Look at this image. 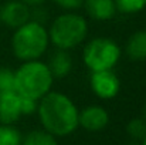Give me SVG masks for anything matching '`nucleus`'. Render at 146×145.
I'll return each mask as SVG.
<instances>
[{
	"label": "nucleus",
	"mask_w": 146,
	"mask_h": 145,
	"mask_svg": "<svg viewBox=\"0 0 146 145\" xmlns=\"http://www.w3.org/2000/svg\"><path fill=\"white\" fill-rule=\"evenodd\" d=\"M21 97L16 91L0 93V122L11 125L21 117Z\"/></svg>",
	"instance_id": "1a4fd4ad"
},
{
	"label": "nucleus",
	"mask_w": 146,
	"mask_h": 145,
	"mask_svg": "<svg viewBox=\"0 0 146 145\" xmlns=\"http://www.w3.org/2000/svg\"><path fill=\"white\" fill-rule=\"evenodd\" d=\"M47 65H48L54 78H64L70 74V71L72 68V58H71L68 50L58 48L55 53L51 54Z\"/></svg>",
	"instance_id": "9b49d317"
},
{
	"label": "nucleus",
	"mask_w": 146,
	"mask_h": 145,
	"mask_svg": "<svg viewBox=\"0 0 146 145\" xmlns=\"http://www.w3.org/2000/svg\"><path fill=\"white\" fill-rule=\"evenodd\" d=\"M31 20L30 7L21 0H10L0 7V21L11 29H17Z\"/></svg>",
	"instance_id": "0eeeda50"
},
{
	"label": "nucleus",
	"mask_w": 146,
	"mask_h": 145,
	"mask_svg": "<svg viewBox=\"0 0 146 145\" xmlns=\"http://www.w3.org/2000/svg\"><path fill=\"white\" fill-rule=\"evenodd\" d=\"M16 91L14 84V71L7 67H0V93Z\"/></svg>",
	"instance_id": "dca6fc26"
},
{
	"label": "nucleus",
	"mask_w": 146,
	"mask_h": 145,
	"mask_svg": "<svg viewBox=\"0 0 146 145\" xmlns=\"http://www.w3.org/2000/svg\"><path fill=\"white\" fill-rule=\"evenodd\" d=\"M52 81L54 77L48 65L40 60L24 61L14 71L16 93L37 101L51 91Z\"/></svg>",
	"instance_id": "f03ea898"
},
{
	"label": "nucleus",
	"mask_w": 146,
	"mask_h": 145,
	"mask_svg": "<svg viewBox=\"0 0 146 145\" xmlns=\"http://www.w3.org/2000/svg\"><path fill=\"white\" fill-rule=\"evenodd\" d=\"M143 120L146 122V101H145V105H143Z\"/></svg>",
	"instance_id": "412c9836"
},
{
	"label": "nucleus",
	"mask_w": 146,
	"mask_h": 145,
	"mask_svg": "<svg viewBox=\"0 0 146 145\" xmlns=\"http://www.w3.org/2000/svg\"><path fill=\"white\" fill-rule=\"evenodd\" d=\"M143 145H146V135L143 137Z\"/></svg>",
	"instance_id": "4be33fe9"
},
{
	"label": "nucleus",
	"mask_w": 146,
	"mask_h": 145,
	"mask_svg": "<svg viewBox=\"0 0 146 145\" xmlns=\"http://www.w3.org/2000/svg\"><path fill=\"white\" fill-rule=\"evenodd\" d=\"M121 57V48L108 37H97L91 40L82 51V60L85 65L94 73L102 70H112Z\"/></svg>",
	"instance_id": "39448f33"
},
{
	"label": "nucleus",
	"mask_w": 146,
	"mask_h": 145,
	"mask_svg": "<svg viewBox=\"0 0 146 145\" xmlns=\"http://www.w3.org/2000/svg\"><path fill=\"white\" fill-rule=\"evenodd\" d=\"M88 34L87 20L77 13H62L54 19L48 30L50 41L57 48L70 50L81 44Z\"/></svg>",
	"instance_id": "20e7f679"
},
{
	"label": "nucleus",
	"mask_w": 146,
	"mask_h": 145,
	"mask_svg": "<svg viewBox=\"0 0 146 145\" xmlns=\"http://www.w3.org/2000/svg\"><path fill=\"white\" fill-rule=\"evenodd\" d=\"M20 132L11 125H0V145H21Z\"/></svg>",
	"instance_id": "4468645a"
},
{
	"label": "nucleus",
	"mask_w": 146,
	"mask_h": 145,
	"mask_svg": "<svg viewBox=\"0 0 146 145\" xmlns=\"http://www.w3.org/2000/svg\"><path fill=\"white\" fill-rule=\"evenodd\" d=\"M91 90L102 100H111L118 96L121 90V81L112 70L94 71L90 80Z\"/></svg>",
	"instance_id": "423d86ee"
},
{
	"label": "nucleus",
	"mask_w": 146,
	"mask_h": 145,
	"mask_svg": "<svg viewBox=\"0 0 146 145\" xmlns=\"http://www.w3.org/2000/svg\"><path fill=\"white\" fill-rule=\"evenodd\" d=\"M109 122L108 111L101 105H90L78 112V125L85 128L87 131L97 132L104 130Z\"/></svg>",
	"instance_id": "6e6552de"
},
{
	"label": "nucleus",
	"mask_w": 146,
	"mask_h": 145,
	"mask_svg": "<svg viewBox=\"0 0 146 145\" xmlns=\"http://www.w3.org/2000/svg\"><path fill=\"white\" fill-rule=\"evenodd\" d=\"M37 105V112L44 130L54 137H65L78 128V108L70 97L50 91Z\"/></svg>",
	"instance_id": "f257e3e1"
},
{
	"label": "nucleus",
	"mask_w": 146,
	"mask_h": 145,
	"mask_svg": "<svg viewBox=\"0 0 146 145\" xmlns=\"http://www.w3.org/2000/svg\"><path fill=\"white\" fill-rule=\"evenodd\" d=\"M21 145H58L54 135L47 131H33L26 135Z\"/></svg>",
	"instance_id": "ddd939ff"
},
{
	"label": "nucleus",
	"mask_w": 146,
	"mask_h": 145,
	"mask_svg": "<svg viewBox=\"0 0 146 145\" xmlns=\"http://www.w3.org/2000/svg\"><path fill=\"white\" fill-rule=\"evenodd\" d=\"M126 54L131 60L143 61L146 60V30L133 33L126 41Z\"/></svg>",
	"instance_id": "f8f14e48"
},
{
	"label": "nucleus",
	"mask_w": 146,
	"mask_h": 145,
	"mask_svg": "<svg viewBox=\"0 0 146 145\" xmlns=\"http://www.w3.org/2000/svg\"><path fill=\"white\" fill-rule=\"evenodd\" d=\"M21 97V96H20ZM37 100L29 98V97H21V114L23 115H29L37 111Z\"/></svg>",
	"instance_id": "a211bd4d"
},
{
	"label": "nucleus",
	"mask_w": 146,
	"mask_h": 145,
	"mask_svg": "<svg viewBox=\"0 0 146 145\" xmlns=\"http://www.w3.org/2000/svg\"><path fill=\"white\" fill-rule=\"evenodd\" d=\"M23 3H26L29 7L30 6H40V4H43L46 0H21Z\"/></svg>",
	"instance_id": "aec40b11"
},
{
	"label": "nucleus",
	"mask_w": 146,
	"mask_h": 145,
	"mask_svg": "<svg viewBox=\"0 0 146 145\" xmlns=\"http://www.w3.org/2000/svg\"><path fill=\"white\" fill-rule=\"evenodd\" d=\"M116 4V10L125 14L139 13L146 7V0H113Z\"/></svg>",
	"instance_id": "2eb2a0df"
},
{
	"label": "nucleus",
	"mask_w": 146,
	"mask_h": 145,
	"mask_svg": "<svg viewBox=\"0 0 146 145\" xmlns=\"http://www.w3.org/2000/svg\"><path fill=\"white\" fill-rule=\"evenodd\" d=\"M60 7L67 9V10H75L80 9L84 4V0H54Z\"/></svg>",
	"instance_id": "6ab92c4d"
},
{
	"label": "nucleus",
	"mask_w": 146,
	"mask_h": 145,
	"mask_svg": "<svg viewBox=\"0 0 146 145\" xmlns=\"http://www.w3.org/2000/svg\"><path fill=\"white\" fill-rule=\"evenodd\" d=\"M87 14L97 20V21H106L113 19L116 14V4L113 0H84Z\"/></svg>",
	"instance_id": "9d476101"
},
{
	"label": "nucleus",
	"mask_w": 146,
	"mask_h": 145,
	"mask_svg": "<svg viewBox=\"0 0 146 145\" xmlns=\"http://www.w3.org/2000/svg\"><path fill=\"white\" fill-rule=\"evenodd\" d=\"M48 43V31L46 27L41 23L29 20L16 29L11 39V48L19 60L30 61L38 60L46 53Z\"/></svg>",
	"instance_id": "7ed1b4c3"
},
{
	"label": "nucleus",
	"mask_w": 146,
	"mask_h": 145,
	"mask_svg": "<svg viewBox=\"0 0 146 145\" xmlns=\"http://www.w3.org/2000/svg\"><path fill=\"white\" fill-rule=\"evenodd\" d=\"M126 131L133 138H143L146 135V122L143 118H135L128 122Z\"/></svg>",
	"instance_id": "f3484780"
}]
</instances>
